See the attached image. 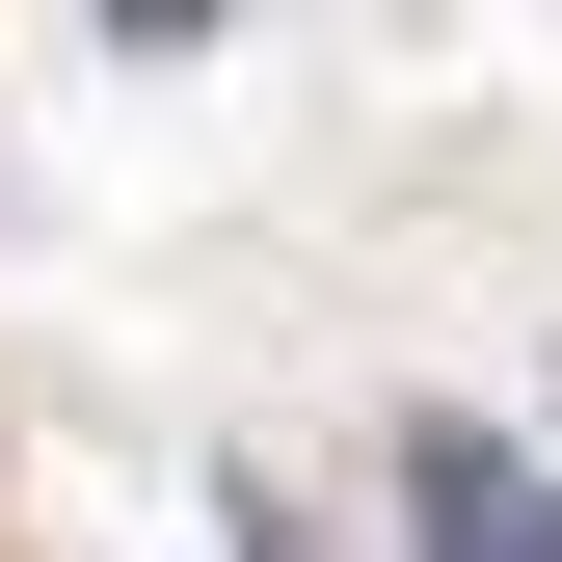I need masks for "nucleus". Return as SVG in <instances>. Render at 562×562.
<instances>
[{
  "mask_svg": "<svg viewBox=\"0 0 562 562\" xmlns=\"http://www.w3.org/2000/svg\"><path fill=\"white\" fill-rule=\"evenodd\" d=\"M402 536L429 562H562V509L509 482V429H402Z\"/></svg>",
  "mask_w": 562,
  "mask_h": 562,
  "instance_id": "nucleus-1",
  "label": "nucleus"
}]
</instances>
